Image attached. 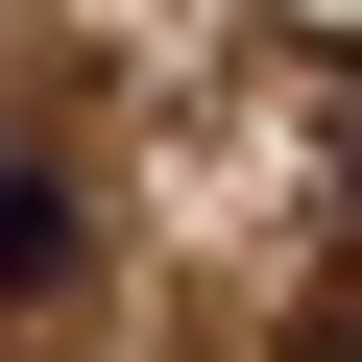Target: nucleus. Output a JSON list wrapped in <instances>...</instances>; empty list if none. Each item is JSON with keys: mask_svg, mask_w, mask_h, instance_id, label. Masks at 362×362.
I'll list each match as a JSON object with an SVG mask.
<instances>
[{"mask_svg": "<svg viewBox=\"0 0 362 362\" xmlns=\"http://www.w3.org/2000/svg\"><path fill=\"white\" fill-rule=\"evenodd\" d=\"M0 290H73V194H49L25 145H0Z\"/></svg>", "mask_w": 362, "mask_h": 362, "instance_id": "1", "label": "nucleus"}, {"mask_svg": "<svg viewBox=\"0 0 362 362\" xmlns=\"http://www.w3.org/2000/svg\"><path fill=\"white\" fill-rule=\"evenodd\" d=\"M266 362H362V218L314 242V290H290V338H266Z\"/></svg>", "mask_w": 362, "mask_h": 362, "instance_id": "2", "label": "nucleus"}]
</instances>
